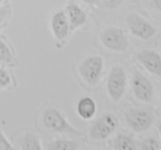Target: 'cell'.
Wrapping results in <instances>:
<instances>
[{"label": "cell", "mask_w": 161, "mask_h": 150, "mask_svg": "<svg viewBox=\"0 0 161 150\" xmlns=\"http://www.w3.org/2000/svg\"><path fill=\"white\" fill-rule=\"evenodd\" d=\"M78 116L84 120H92L97 112V105L92 97H82L76 106Z\"/></svg>", "instance_id": "7c38bea8"}, {"label": "cell", "mask_w": 161, "mask_h": 150, "mask_svg": "<svg viewBox=\"0 0 161 150\" xmlns=\"http://www.w3.org/2000/svg\"><path fill=\"white\" fill-rule=\"evenodd\" d=\"M14 149H16V148L6 138L5 134L0 129V150H14Z\"/></svg>", "instance_id": "ffe728a7"}, {"label": "cell", "mask_w": 161, "mask_h": 150, "mask_svg": "<svg viewBox=\"0 0 161 150\" xmlns=\"http://www.w3.org/2000/svg\"><path fill=\"white\" fill-rule=\"evenodd\" d=\"M14 61V55L11 47L3 39L0 38V63L1 64H11Z\"/></svg>", "instance_id": "2e32d148"}, {"label": "cell", "mask_w": 161, "mask_h": 150, "mask_svg": "<svg viewBox=\"0 0 161 150\" xmlns=\"http://www.w3.org/2000/svg\"><path fill=\"white\" fill-rule=\"evenodd\" d=\"M135 58L146 71L157 77H161V55L156 50H141Z\"/></svg>", "instance_id": "9c48e42d"}, {"label": "cell", "mask_w": 161, "mask_h": 150, "mask_svg": "<svg viewBox=\"0 0 161 150\" xmlns=\"http://www.w3.org/2000/svg\"><path fill=\"white\" fill-rule=\"evenodd\" d=\"M66 16L69 23V32L77 30L78 28L83 27L87 23V14L78 5L74 3L73 1L69 3L66 6Z\"/></svg>", "instance_id": "8fae6325"}, {"label": "cell", "mask_w": 161, "mask_h": 150, "mask_svg": "<svg viewBox=\"0 0 161 150\" xmlns=\"http://www.w3.org/2000/svg\"><path fill=\"white\" fill-rule=\"evenodd\" d=\"M12 83V77L6 69L0 66V90L8 88Z\"/></svg>", "instance_id": "ac0fdd59"}, {"label": "cell", "mask_w": 161, "mask_h": 150, "mask_svg": "<svg viewBox=\"0 0 161 150\" xmlns=\"http://www.w3.org/2000/svg\"><path fill=\"white\" fill-rule=\"evenodd\" d=\"M124 3L125 0H101V5L107 9H116L120 7Z\"/></svg>", "instance_id": "d6986e66"}, {"label": "cell", "mask_w": 161, "mask_h": 150, "mask_svg": "<svg viewBox=\"0 0 161 150\" xmlns=\"http://www.w3.org/2000/svg\"><path fill=\"white\" fill-rule=\"evenodd\" d=\"M10 12H11V8L10 7H3L0 8V25L6 21L8 19V17L10 16Z\"/></svg>", "instance_id": "44dd1931"}, {"label": "cell", "mask_w": 161, "mask_h": 150, "mask_svg": "<svg viewBox=\"0 0 161 150\" xmlns=\"http://www.w3.org/2000/svg\"><path fill=\"white\" fill-rule=\"evenodd\" d=\"M118 127V119L112 113H105L97 117L90 129V138L93 140H106L115 134Z\"/></svg>", "instance_id": "5b68a950"}, {"label": "cell", "mask_w": 161, "mask_h": 150, "mask_svg": "<svg viewBox=\"0 0 161 150\" xmlns=\"http://www.w3.org/2000/svg\"><path fill=\"white\" fill-rule=\"evenodd\" d=\"M3 0H0V3H3Z\"/></svg>", "instance_id": "d4e9b609"}, {"label": "cell", "mask_w": 161, "mask_h": 150, "mask_svg": "<svg viewBox=\"0 0 161 150\" xmlns=\"http://www.w3.org/2000/svg\"><path fill=\"white\" fill-rule=\"evenodd\" d=\"M160 107H161V98H160Z\"/></svg>", "instance_id": "484cf974"}, {"label": "cell", "mask_w": 161, "mask_h": 150, "mask_svg": "<svg viewBox=\"0 0 161 150\" xmlns=\"http://www.w3.org/2000/svg\"><path fill=\"white\" fill-rule=\"evenodd\" d=\"M132 93L137 101L141 103H150L153 98V85L151 81L141 72L136 71L132 75Z\"/></svg>", "instance_id": "ba28073f"}, {"label": "cell", "mask_w": 161, "mask_h": 150, "mask_svg": "<svg viewBox=\"0 0 161 150\" xmlns=\"http://www.w3.org/2000/svg\"><path fill=\"white\" fill-rule=\"evenodd\" d=\"M105 61L101 55H90L84 58L78 67L80 79L88 86H95L99 83L104 73Z\"/></svg>", "instance_id": "7a4b0ae2"}, {"label": "cell", "mask_w": 161, "mask_h": 150, "mask_svg": "<svg viewBox=\"0 0 161 150\" xmlns=\"http://www.w3.org/2000/svg\"><path fill=\"white\" fill-rule=\"evenodd\" d=\"M127 74L121 65L112 67L107 77V93L109 98L114 103H118L125 96L127 91Z\"/></svg>", "instance_id": "277c9868"}, {"label": "cell", "mask_w": 161, "mask_h": 150, "mask_svg": "<svg viewBox=\"0 0 161 150\" xmlns=\"http://www.w3.org/2000/svg\"><path fill=\"white\" fill-rule=\"evenodd\" d=\"M99 41L108 51L123 53L129 47V40L125 31L117 27H107L99 33Z\"/></svg>", "instance_id": "3957f363"}, {"label": "cell", "mask_w": 161, "mask_h": 150, "mask_svg": "<svg viewBox=\"0 0 161 150\" xmlns=\"http://www.w3.org/2000/svg\"><path fill=\"white\" fill-rule=\"evenodd\" d=\"M139 149L141 150H160L161 146L159 141L153 137H147L140 142Z\"/></svg>", "instance_id": "e0dca14e"}, {"label": "cell", "mask_w": 161, "mask_h": 150, "mask_svg": "<svg viewBox=\"0 0 161 150\" xmlns=\"http://www.w3.org/2000/svg\"><path fill=\"white\" fill-rule=\"evenodd\" d=\"M90 6H101V0H80Z\"/></svg>", "instance_id": "603a6c76"}, {"label": "cell", "mask_w": 161, "mask_h": 150, "mask_svg": "<svg viewBox=\"0 0 161 150\" xmlns=\"http://www.w3.org/2000/svg\"><path fill=\"white\" fill-rule=\"evenodd\" d=\"M112 147L115 150H136L138 149V143L131 135L118 134L113 139Z\"/></svg>", "instance_id": "4fadbf2b"}, {"label": "cell", "mask_w": 161, "mask_h": 150, "mask_svg": "<svg viewBox=\"0 0 161 150\" xmlns=\"http://www.w3.org/2000/svg\"><path fill=\"white\" fill-rule=\"evenodd\" d=\"M125 21L130 33L140 40H150L157 33L156 27L150 23L147 19L139 16L138 14H135V12L128 14L125 18Z\"/></svg>", "instance_id": "52a82bcc"}, {"label": "cell", "mask_w": 161, "mask_h": 150, "mask_svg": "<svg viewBox=\"0 0 161 150\" xmlns=\"http://www.w3.org/2000/svg\"><path fill=\"white\" fill-rule=\"evenodd\" d=\"M157 128H158V132H159V134L161 135V121H160V123L158 124V126H157Z\"/></svg>", "instance_id": "cb8c5ba5"}, {"label": "cell", "mask_w": 161, "mask_h": 150, "mask_svg": "<svg viewBox=\"0 0 161 150\" xmlns=\"http://www.w3.org/2000/svg\"><path fill=\"white\" fill-rule=\"evenodd\" d=\"M149 5L151 6L153 9L161 11V0H149Z\"/></svg>", "instance_id": "7402d4cb"}, {"label": "cell", "mask_w": 161, "mask_h": 150, "mask_svg": "<svg viewBox=\"0 0 161 150\" xmlns=\"http://www.w3.org/2000/svg\"><path fill=\"white\" fill-rule=\"evenodd\" d=\"M42 123L44 127L51 132L65 135L67 137H80L82 132L74 128L63 114L55 107H47L42 114Z\"/></svg>", "instance_id": "6da1fadb"}, {"label": "cell", "mask_w": 161, "mask_h": 150, "mask_svg": "<svg viewBox=\"0 0 161 150\" xmlns=\"http://www.w3.org/2000/svg\"><path fill=\"white\" fill-rule=\"evenodd\" d=\"M47 149L49 150H77L80 149V146L76 141L71 140V139H55L51 141L47 145Z\"/></svg>", "instance_id": "9a60e30c"}, {"label": "cell", "mask_w": 161, "mask_h": 150, "mask_svg": "<svg viewBox=\"0 0 161 150\" xmlns=\"http://www.w3.org/2000/svg\"><path fill=\"white\" fill-rule=\"evenodd\" d=\"M124 117L128 127L137 134L145 132L154 123V115L143 108H129L124 113Z\"/></svg>", "instance_id": "8992f818"}, {"label": "cell", "mask_w": 161, "mask_h": 150, "mask_svg": "<svg viewBox=\"0 0 161 150\" xmlns=\"http://www.w3.org/2000/svg\"><path fill=\"white\" fill-rule=\"evenodd\" d=\"M21 149L23 150H42L41 140L33 132H25L20 140Z\"/></svg>", "instance_id": "5bb4252c"}, {"label": "cell", "mask_w": 161, "mask_h": 150, "mask_svg": "<svg viewBox=\"0 0 161 150\" xmlns=\"http://www.w3.org/2000/svg\"><path fill=\"white\" fill-rule=\"evenodd\" d=\"M51 31L58 41H64L69 33V23L65 11L58 10L54 12L51 18Z\"/></svg>", "instance_id": "30bf717a"}]
</instances>
